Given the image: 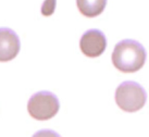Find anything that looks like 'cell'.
<instances>
[{"label": "cell", "instance_id": "cell-1", "mask_svg": "<svg viewBox=\"0 0 149 137\" xmlns=\"http://www.w3.org/2000/svg\"><path fill=\"white\" fill-rule=\"evenodd\" d=\"M147 58L141 42L133 39L121 40L114 46L111 60L113 65L123 73H134L144 67Z\"/></svg>", "mask_w": 149, "mask_h": 137}, {"label": "cell", "instance_id": "cell-2", "mask_svg": "<svg viewBox=\"0 0 149 137\" xmlns=\"http://www.w3.org/2000/svg\"><path fill=\"white\" fill-rule=\"evenodd\" d=\"M147 92L141 84L125 81L121 83L116 90V102L123 111L136 112L146 104Z\"/></svg>", "mask_w": 149, "mask_h": 137}, {"label": "cell", "instance_id": "cell-3", "mask_svg": "<svg viewBox=\"0 0 149 137\" xmlns=\"http://www.w3.org/2000/svg\"><path fill=\"white\" fill-rule=\"evenodd\" d=\"M60 109L58 97L47 90L38 91L29 98L27 111L29 115L38 121H46L54 118Z\"/></svg>", "mask_w": 149, "mask_h": 137}, {"label": "cell", "instance_id": "cell-4", "mask_svg": "<svg viewBox=\"0 0 149 137\" xmlns=\"http://www.w3.org/2000/svg\"><path fill=\"white\" fill-rule=\"evenodd\" d=\"M79 48L86 57L97 58L104 54L107 48L106 35L99 29H88L81 37Z\"/></svg>", "mask_w": 149, "mask_h": 137}, {"label": "cell", "instance_id": "cell-5", "mask_svg": "<svg viewBox=\"0 0 149 137\" xmlns=\"http://www.w3.org/2000/svg\"><path fill=\"white\" fill-rule=\"evenodd\" d=\"M21 48L20 38L11 29H0V60L10 61L17 56Z\"/></svg>", "mask_w": 149, "mask_h": 137}, {"label": "cell", "instance_id": "cell-6", "mask_svg": "<svg viewBox=\"0 0 149 137\" xmlns=\"http://www.w3.org/2000/svg\"><path fill=\"white\" fill-rule=\"evenodd\" d=\"M79 12L87 17H95L104 12L107 0H76Z\"/></svg>", "mask_w": 149, "mask_h": 137}, {"label": "cell", "instance_id": "cell-7", "mask_svg": "<svg viewBox=\"0 0 149 137\" xmlns=\"http://www.w3.org/2000/svg\"><path fill=\"white\" fill-rule=\"evenodd\" d=\"M56 3H57V0H45L42 6V15H45V17L52 15L54 12V9H56Z\"/></svg>", "mask_w": 149, "mask_h": 137}, {"label": "cell", "instance_id": "cell-8", "mask_svg": "<svg viewBox=\"0 0 149 137\" xmlns=\"http://www.w3.org/2000/svg\"><path fill=\"white\" fill-rule=\"evenodd\" d=\"M32 137H61L57 132L52 129H40L34 134Z\"/></svg>", "mask_w": 149, "mask_h": 137}]
</instances>
